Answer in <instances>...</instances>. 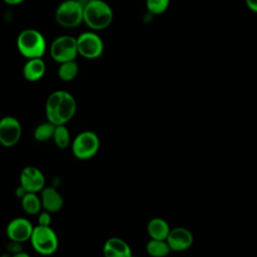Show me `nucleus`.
Here are the masks:
<instances>
[{"label": "nucleus", "mask_w": 257, "mask_h": 257, "mask_svg": "<svg viewBox=\"0 0 257 257\" xmlns=\"http://www.w3.org/2000/svg\"><path fill=\"white\" fill-rule=\"evenodd\" d=\"M22 135L20 121L11 115H6L0 119V144L10 148L15 146Z\"/></svg>", "instance_id": "1a4fd4ad"}, {"label": "nucleus", "mask_w": 257, "mask_h": 257, "mask_svg": "<svg viewBox=\"0 0 257 257\" xmlns=\"http://www.w3.org/2000/svg\"><path fill=\"white\" fill-rule=\"evenodd\" d=\"M46 65L42 58L28 59L23 66L22 73L26 80L37 81L43 77L45 74Z\"/></svg>", "instance_id": "2eb2a0df"}, {"label": "nucleus", "mask_w": 257, "mask_h": 257, "mask_svg": "<svg viewBox=\"0 0 257 257\" xmlns=\"http://www.w3.org/2000/svg\"><path fill=\"white\" fill-rule=\"evenodd\" d=\"M54 144L59 149H66L70 144V134L65 124L55 125L54 135L52 138Z\"/></svg>", "instance_id": "412c9836"}, {"label": "nucleus", "mask_w": 257, "mask_h": 257, "mask_svg": "<svg viewBox=\"0 0 257 257\" xmlns=\"http://www.w3.org/2000/svg\"><path fill=\"white\" fill-rule=\"evenodd\" d=\"M34 226L32 223L23 217L12 219L6 226V235L9 241L24 243L30 240Z\"/></svg>", "instance_id": "9b49d317"}, {"label": "nucleus", "mask_w": 257, "mask_h": 257, "mask_svg": "<svg viewBox=\"0 0 257 257\" xmlns=\"http://www.w3.org/2000/svg\"><path fill=\"white\" fill-rule=\"evenodd\" d=\"M11 257H30V255L27 252H25V251H21V252H19L17 254L11 255Z\"/></svg>", "instance_id": "cd10ccee"}, {"label": "nucleus", "mask_w": 257, "mask_h": 257, "mask_svg": "<svg viewBox=\"0 0 257 257\" xmlns=\"http://www.w3.org/2000/svg\"><path fill=\"white\" fill-rule=\"evenodd\" d=\"M78 73V64L75 60L67 61L59 64L57 74L63 81H70L76 77Z\"/></svg>", "instance_id": "6ab92c4d"}, {"label": "nucleus", "mask_w": 257, "mask_h": 257, "mask_svg": "<svg viewBox=\"0 0 257 257\" xmlns=\"http://www.w3.org/2000/svg\"><path fill=\"white\" fill-rule=\"evenodd\" d=\"M245 4L250 11L257 13V0H245Z\"/></svg>", "instance_id": "393cba45"}, {"label": "nucleus", "mask_w": 257, "mask_h": 257, "mask_svg": "<svg viewBox=\"0 0 257 257\" xmlns=\"http://www.w3.org/2000/svg\"><path fill=\"white\" fill-rule=\"evenodd\" d=\"M98 136L92 131L79 133L71 143L72 155L81 161L93 158L99 149Z\"/></svg>", "instance_id": "423d86ee"}, {"label": "nucleus", "mask_w": 257, "mask_h": 257, "mask_svg": "<svg viewBox=\"0 0 257 257\" xmlns=\"http://www.w3.org/2000/svg\"><path fill=\"white\" fill-rule=\"evenodd\" d=\"M113 19L110 6L103 0H88L83 4V22L91 30L107 28Z\"/></svg>", "instance_id": "f03ea898"}, {"label": "nucleus", "mask_w": 257, "mask_h": 257, "mask_svg": "<svg viewBox=\"0 0 257 257\" xmlns=\"http://www.w3.org/2000/svg\"><path fill=\"white\" fill-rule=\"evenodd\" d=\"M17 49L27 59L41 58L46 49V40L41 32L28 28L22 30L16 40Z\"/></svg>", "instance_id": "7ed1b4c3"}, {"label": "nucleus", "mask_w": 257, "mask_h": 257, "mask_svg": "<svg viewBox=\"0 0 257 257\" xmlns=\"http://www.w3.org/2000/svg\"><path fill=\"white\" fill-rule=\"evenodd\" d=\"M6 249H7V253H9L10 255H14V254H17V253L23 251L22 243L15 242V241H9L6 246Z\"/></svg>", "instance_id": "b1692460"}, {"label": "nucleus", "mask_w": 257, "mask_h": 257, "mask_svg": "<svg viewBox=\"0 0 257 257\" xmlns=\"http://www.w3.org/2000/svg\"><path fill=\"white\" fill-rule=\"evenodd\" d=\"M56 22L64 28H74L83 22V4L78 0H65L55 11Z\"/></svg>", "instance_id": "39448f33"}, {"label": "nucleus", "mask_w": 257, "mask_h": 257, "mask_svg": "<svg viewBox=\"0 0 257 257\" xmlns=\"http://www.w3.org/2000/svg\"><path fill=\"white\" fill-rule=\"evenodd\" d=\"M27 193H28V192H27L22 186H20V185H19V186L16 188V190H15V196H16L18 199H20V200H21Z\"/></svg>", "instance_id": "a878e982"}, {"label": "nucleus", "mask_w": 257, "mask_h": 257, "mask_svg": "<svg viewBox=\"0 0 257 257\" xmlns=\"http://www.w3.org/2000/svg\"><path fill=\"white\" fill-rule=\"evenodd\" d=\"M103 257H133V251L126 241L118 237L108 238L102 248Z\"/></svg>", "instance_id": "ddd939ff"}, {"label": "nucleus", "mask_w": 257, "mask_h": 257, "mask_svg": "<svg viewBox=\"0 0 257 257\" xmlns=\"http://www.w3.org/2000/svg\"><path fill=\"white\" fill-rule=\"evenodd\" d=\"M76 100L65 90H55L47 98L45 113L47 120L54 125L65 124L75 114Z\"/></svg>", "instance_id": "f257e3e1"}, {"label": "nucleus", "mask_w": 257, "mask_h": 257, "mask_svg": "<svg viewBox=\"0 0 257 257\" xmlns=\"http://www.w3.org/2000/svg\"><path fill=\"white\" fill-rule=\"evenodd\" d=\"M42 209L51 214L60 211L63 207V198L54 187H45L40 192Z\"/></svg>", "instance_id": "4468645a"}, {"label": "nucleus", "mask_w": 257, "mask_h": 257, "mask_svg": "<svg viewBox=\"0 0 257 257\" xmlns=\"http://www.w3.org/2000/svg\"><path fill=\"white\" fill-rule=\"evenodd\" d=\"M3 1L8 5H17L22 3L24 0H3Z\"/></svg>", "instance_id": "bb28decb"}, {"label": "nucleus", "mask_w": 257, "mask_h": 257, "mask_svg": "<svg viewBox=\"0 0 257 257\" xmlns=\"http://www.w3.org/2000/svg\"><path fill=\"white\" fill-rule=\"evenodd\" d=\"M0 257H11V255L9 253H3L0 255Z\"/></svg>", "instance_id": "c85d7f7f"}, {"label": "nucleus", "mask_w": 257, "mask_h": 257, "mask_svg": "<svg viewBox=\"0 0 257 257\" xmlns=\"http://www.w3.org/2000/svg\"><path fill=\"white\" fill-rule=\"evenodd\" d=\"M54 131H55V125L47 120L36 126V128L33 132V137L37 142H40V143L47 142L53 138Z\"/></svg>", "instance_id": "aec40b11"}, {"label": "nucleus", "mask_w": 257, "mask_h": 257, "mask_svg": "<svg viewBox=\"0 0 257 257\" xmlns=\"http://www.w3.org/2000/svg\"><path fill=\"white\" fill-rule=\"evenodd\" d=\"M21 207L27 215H37L42 210L40 196L35 193H27L21 200Z\"/></svg>", "instance_id": "f3484780"}, {"label": "nucleus", "mask_w": 257, "mask_h": 257, "mask_svg": "<svg viewBox=\"0 0 257 257\" xmlns=\"http://www.w3.org/2000/svg\"><path fill=\"white\" fill-rule=\"evenodd\" d=\"M20 186L28 193H40L46 186L44 174L36 167L27 166L22 169L19 175Z\"/></svg>", "instance_id": "9d476101"}, {"label": "nucleus", "mask_w": 257, "mask_h": 257, "mask_svg": "<svg viewBox=\"0 0 257 257\" xmlns=\"http://www.w3.org/2000/svg\"><path fill=\"white\" fill-rule=\"evenodd\" d=\"M50 55L59 64L75 60L78 55L76 38L70 35L56 37L50 45Z\"/></svg>", "instance_id": "0eeeda50"}, {"label": "nucleus", "mask_w": 257, "mask_h": 257, "mask_svg": "<svg viewBox=\"0 0 257 257\" xmlns=\"http://www.w3.org/2000/svg\"><path fill=\"white\" fill-rule=\"evenodd\" d=\"M51 222H52V217H51V213L47 212V211H41L38 214L37 217V225L38 226H42V227H51Z\"/></svg>", "instance_id": "5701e85b"}, {"label": "nucleus", "mask_w": 257, "mask_h": 257, "mask_svg": "<svg viewBox=\"0 0 257 257\" xmlns=\"http://www.w3.org/2000/svg\"><path fill=\"white\" fill-rule=\"evenodd\" d=\"M29 241L34 251L43 256L54 254L59 245L57 234L51 227H42L38 225L34 226Z\"/></svg>", "instance_id": "20e7f679"}, {"label": "nucleus", "mask_w": 257, "mask_h": 257, "mask_svg": "<svg viewBox=\"0 0 257 257\" xmlns=\"http://www.w3.org/2000/svg\"><path fill=\"white\" fill-rule=\"evenodd\" d=\"M166 241L168 242L171 251L182 252L192 246L194 237L188 229L184 227H177L171 229Z\"/></svg>", "instance_id": "f8f14e48"}, {"label": "nucleus", "mask_w": 257, "mask_h": 257, "mask_svg": "<svg viewBox=\"0 0 257 257\" xmlns=\"http://www.w3.org/2000/svg\"><path fill=\"white\" fill-rule=\"evenodd\" d=\"M170 5V0H146V6L150 13L160 15L167 11Z\"/></svg>", "instance_id": "4be33fe9"}, {"label": "nucleus", "mask_w": 257, "mask_h": 257, "mask_svg": "<svg viewBox=\"0 0 257 257\" xmlns=\"http://www.w3.org/2000/svg\"><path fill=\"white\" fill-rule=\"evenodd\" d=\"M171 228L168 222L159 217L151 219L147 225V232L151 239L167 240Z\"/></svg>", "instance_id": "dca6fc26"}, {"label": "nucleus", "mask_w": 257, "mask_h": 257, "mask_svg": "<svg viewBox=\"0 0 257 257\" xmlns=\"http://www.w3.org/2000/svg\"><path fill=\"white\" fill-rule=\"evenodd\" d=\"M77 52L84 58L94 59L103 52V41L95 32L85 31L76 38Z\"/></svg>", "instance_id": "6e6552de"}, {"label": "nucleus", "mask_w": 257, "mask_h": 257, "mask_svg": "<svg viewBox=\"0 0 257 257\" xmlns=\"http://www.w3.org/2000/svg\"><path fill=\"white\" fill-rule=\"evenodd\" d=\"M146 251L152 257H166L171 248L166 240L150 239L146 244Z\"/></svg>", "instance_id": "a211bd4d"}]
</instances>
